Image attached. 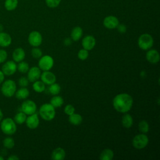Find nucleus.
Here are the masks:
<instances>
[{
  "label": "nucleus",
  "instance_id": "4c0bfd02",
  "mask_svg": "<svg viewBox=\"0 0 160 160\" xmlns=\"http://www.w3.org/2000/svg\"><path fill=\"white\" fill-rule=\"evenodd\" d=\"M18 84L21 87H26L28 86L29 80L26 77H21L18 80Z\"/></svg>",
  "mask_w": 160,
  "mask_h": 160
},
{
  "label": "nucleus",
  "instance_id": "5701e85b",
  "mask_svg": "<svg viewBox=\"0 0 160 160\" xmlns=\"http://www.w3.org/2000/svg\"><path fill=\"white\" fill-rule=\"evenodd\" d=\"M114 157V152L110 149H104L100 154L99 159L101 160H111Z\"/></svg>",
  "mask_w": 160,
  "mask_h": 160
},
{
  "label": "nucleus",
  "instance_id": "393cba45",
  "mask_svg": "<svg viewBox=\"0 0 160 160\" xmlns=\"http://www.w3.org/2000/svg\"><path fill=\"white\" fill-rule=\"evenodd\" d=\"M63 103H64V100L62 98L59 96H53L50 101V104L54 108L61 107L63 104Z\"/></svg>",
  "mask_w": 160,
  "mask_h": 160
},
{
  "label": "nucleus",
  "instance_id": "423d86ee",
  "mask_svg": "<svg viewBox=\"0 0 160 160\" xmlns=\"http://www.w3.org/2000/svg\"><path fill=\"white\" fill-rule=\"evenodd\" d=\"M149 142L148 138L144 134H138L132 139V146L136 149H142L145 148Z\"/></svg>",
  "mask_w": 160,
  "mask_h": 160
},
{
  "label": "nucleus",
  "instance_id": "ea45409f",
  "mask_svg": "<svg viewBox=\"0 0 160 160\" xmlns=\"http://www.w3.org/2000/svg\"><path fill=\"white\" fill-rule=\"evenodd\" d=\"M4 76L5 75L3 74L1 70H0V85L2 83V82L4 81Z\"/></svg>",
  "mask_w": 160,
  "mask_h": 160
},
{
  "label": "nucleus",
  "instance_id": "f704fd0d",
  "mask_svg": "<svg viewBox=\"0 0 160 160\" xmlns=\"http://www.w3.org/2000/svg\"><path fill=\"white\" fill-rule=\"evenodd\" d=\"M42 52L41 50L39 48H34L31 50V55L34 58H39L42 56Z\"/></svg>",
  "mask_w": 160,
  "mask_h": 160
},
{
  "label": "nucleus",
  "instance_id": "a211bd4d",
  "mask_svg": "<svg viewBox=\"0 0 160 160\" xmlns=\"http://www.w3.org/2000/svg\"><path fill=\"white\" fill-rule=\"evenodd\" d=\"M12 42V38L11 36L4 32H0V46L2 48H6L11 45Z\"/></svg>",
  "mask_w": 160,
  "mask_h": 160
},
{
  "label": "nucleus",
  "instance_id": "7ed1b4c3",
  "mask_svg": "<svg viewBox=\"0 0 160 160\" xmlns=\"http://www.w3.org/2000/svg\"><path fill=\"white\" fill-rule=\"evenodd\" d=\"M1 91L2 94L7 98L13 96L16 91V84L12 79H7L4 81L1 84Z\"/></svg>",
  "mask_w": 160,
  "mask_h": 160
},
{
  "label": "nucleus",
  "instance_id": "ddd939ff",
  "mask_svg": "<svg viewBox=\"0 0 160 160\" xmlns=\"http://www.w3.org/2000/svg\"><path fill=\"white\" fill-rule=\"evenodd\" d=\"M41 79L42 81L46 84H51L56 82V78L54 73L49 71H44V72L41 74Z\"/></svg>",
  "mask_w": 160,
  "mask_h": 160
},
{
  "label": "nucleus",
  "instance_id": "e433bc0d",
  "mask_svg": "<svg viewBox=\"0 0 160 160\" xmlns=\"http://www.w3.org/2000/svg\"><path fill=\"white\" fill-rule=\"evenodd\" d=\"M74 111H75V108L71 104H68L64 108V112L69 116L73 114Z\"/></svg>",
  "mask_w": 160,
  "mask_h": 160
},
{
  "label": "nucleus",
  "instance_id": "cd10ccee",
  "mask_svg": "<svg viewBox=\"0 0 160 160\" xmlns=\"http://www.w3.org/2000/svg\"><path fill=\"white\" fill-rule=\"evenodd\" d=\"M18 4V0H6L4 6L8 11H12L17 8Z\"/></svg>",
  "mask_w": 160,
  "mask_h": 160
},
{
  "label": "nucleus",
  "instance_id": "c756f323",
  "mask_svg": "<svg viewBox=\"0 0 160 160\" xmlns=\"http://www.w3.org/2000/svg\"><path fill=\"white\" fill-rule=\"evenodd\" d=\"M29 69V64L26 62H24L23 61L19 62L18 65H17V69L19 71V72L21 73H26L28 71Z\"/></svg>",
  "mask_w": 160,
  "mask_h": 160
},
{
  "label": "nucleus",
  "instance_id": "a18cd8bd",
  "mask_svg": "<svg viewBox=\"0 0 160 160\" xmlns=\"http://www.w3.org/2000/svg\"><path fill=\"white\" fill-rule=\"evenodd\" d=\"M4 157L2 156H1V155H0V160H4Z\"/></svg>",
  "mask_w": 160,
  "mask_h": 160
},
{
  "label": "nucleus",
  "instance_id": "39448f33",
  "mask_svg": "<svg viewBox=\"0 0 160 160\" xmlns=\"http://www.w3.org/2000/svg\"><path fill=\"white\" fill-rule=\"evenodd\" d=\"M153 38L148 33H144L141 34L138 41V46L142 50H148L153 45Z\"/></svg>",
  "mask_w": 160,
  "mask_h": 160
},
{
  "label": "nucleus",
  "instance_id": "1a4fd4ad",
  "mask_svg": "<svg viewBox=\"0 0 160 160\" xmlns=\"http://www.w3.org/2000/svg\"><path fill=\"white\" fill-rule=\"evenodd\" d=\"M21 111L24 112L26 115H31L35 113L37 106L36 103L32 100H26L24 101L21 107Z\"/></svg>",
  "mask_w": 160,
  "mask_h": 160
},
{
  "label": "nucleus",
  "instance_id": "9b49d317",
  "mask_svg": "<svg viewBox=\"0 0 160 160\" xmlns=\"http://www.w3.org/2000/svg\"><path fill=\"white\" fill-rule=\"evenodd\" d=\"M119 24L118 19L114 16H108L103 20V25L108 29L116 28Z\"/></svg>",
  "mask_w": 160,
  "mask_h": 160
},
{
  "label": "nucleus",
  "instance_id": "20e7f679",
  "mask_svg": "<svg viewBox=\"0 0 160 160\" xmlns=\"http://www.w3.org/2000/svg\"><path fill=\"white\" fill-rule=\"evenodd\" d=\"M39 112L41 117L48 121L53 119L56 114L54 107H53L50 103L43 104L40 107Z\"/></svg>",
  "mask_w": 160,
  "mask_h": 160
},
{
  "label": "nucleus",
  "instance_id": "4468645a",
  "mask_svg": "<svg viewBox=\"0 0 160 160\" xmlns=\"http://www.w3.org/2000/svg\"><path fill=\"white\" fill-rule=\"evenodd\" d=\"M41 76V70L39 68L34 66L29 69L28 71V79L30 82H34L39 79Z\"/></svg>",
  "mask_w": 160,
  "mask_h": 160
},
{
  "label": "nucleus",
  "instance_id": "aec40b11",
  "mask_svg": "<svg viewBox=\"0 0 160 160\" xmlns=\"http://www.w3.org/2000/svg\"><path fill=\"white\" fill-rule=\"evenodd\" d=\"M14 95L18 99H25L29 96V91L26 87H22L16 91Z\"/></svg>",
  "mask_w": 160,
  "mask_h": 160
},
{
  "label": "nucleus",
  "instance_id": "412c9836",
  "mask_svg": "<svg viewBox=\"0 0 160 160\" xmlns=\"http://www.w3.org/2000/svg\"><path fill=\"white\" fill-rule=\"evenodd\" d=\"M82 35V29L79 26L74 28L71 32V37L73 41H78L81 38Z\"/></svg>",
  "mask_w": 160,
  "mask_h": 160
},
{
  "label": "nucleus",
  "instance_id": "72a5a7b5",
  "mask_svg": "<svg viewBox=\"0 0 160 160\" xmlns=\"http://www.w3.org/2000/svg\"><path fill=\"white\" fill-rule=\"evenodd\" d=\"M61 0H45L46 5L50 8H55L61 3Z\"/></svg>",
  "mask_w": 160,
  "mask_h": 160
},
{
  "label": "nucleus",
  "instance_id": "2eb2a0df",
  "mask_svg": "<svg viewBox=\"0 0 160 160\" xmlns=\"http://www.w3.org/2000/svg\"><path fill=\"white\" fill-rule=\"evenodd\" d=\"M96 45L95 38L91 35L85 36L82 40V46L84 49L89 51L94 48Z\"/></svg>",
  "mask_w": 160,
  "mask_h": 160
},
{
  "label": "nucleus",
  "instance_id": "b1692460",
  "mask_svg": "<svg viewBox=\"0 0 160 160\" xmlns=\"http://www.w3.org/2000/svg\"><path fill=\"white\" fill-rule=\"evenodd\" d=\"M133 119L132 116L129 114H125L122 118V124L124 128H129L132 126Z\"/></svg>",
  "mask_w": 160,
  "mask_h": 160
},
{
  "label": "nucleus",
  "instance_id": "37998d69",
  "mask_svg": "<svg viewBox=\"0 0 160 160\" xmlns=\"http://www.w3.org/2000/svg\"><path fill=\"white\" fill-rule=\"evenodd\" d=\"M3 116H4V115H3V112H2V110L0 109V122H1V120L3 119Z\"/></svg>",
  "mask_w": 160,
  "mask_h": 160
},
{
  "label": "nucleus",
  "instance_id": "f8f14e48",
  "mask_svg": "<svg viewBox=\"0 0 160 160\" xmlns=\"http://www.w3.org/2000/svg\"><path fill=\"white\" fill-rule=\"evenodd\" d=\"M25 122L26 124L27 127L29 128V129H36L39 124V119L38 114L34 113L29 115L28 117L26 118Z\"/></svg>",
  "mask_w": 160,
  "mask_h": 160
},
{
  "label": "nucleus",
  "instance_id": "a19ab883",
  "mask_svg": "<svg viewBox=\"0 0 160 160\" xmlns=\"http://www.w3.org/2000/svg\"><path fill=\"white\" fill-rule=\"evenodd\" d=\"M19 159V158L16 155H14V154L11 155L8 158V160H18Z\"/></svg>",
  "mask_w": 160,
  "mask_h": 160
},
{
  "label": "nucleus",
  "instance_id": "f257e3e1",
  "mask_svg": "<svg viewBox=\"0 0 160 160\" xmlns=\"http://www.w3.org/2000/svg\"><path fill=\"white\" fill-rule=\"evenodd\" d=\"M133 103L132 97L127 93H121L116 95L112 101V105L118 112L125 113L129 111Z\"/></svg>",
  "mask_w": 160,
  "mask_h": 160
},
{
  "label": "nucleus",
  "instance_id": "c9c22d12",
  "mask_svg": "<svg viewBox=\"0 0 160 160\" xmlns=\"http://www.w3.org/2000/svg\"><path fill=\"white\" fill-rule=\"evenodd\" d=\"M8 58V52L2 49H0V64L4 62Z\"/></svg>",
  "mask_w": 160,
  "mask_h": 160
},
{
  "label": "nucleus",
  "instance_id": "6ab92c4d",
  "mask_svg": "<svg viewBox=\"0 0 160 160\" xmlns=\"http://www.w3.org/2000/svg\"><path fill=\"white\" fill-rule=\"evenodd\" d=\"M66 156V152L64 149L58 148L55 149L51 154V158L54 160H62Z\"/></svg>",
  "mask_w": 160,
  "mask_h": 160
},
{
  "label": "nucleus",
  "instance_id": "c85d7f7f",
  "mask_svg": "<svg viewBox=\"0 0 160 160\" xmlns=\"http://www.w3.org/2000/svg\"><path fill=\"white\" fill-rule=\"evenodd\" d=\"M2 144L6 149H12L15 145V142L12 138L8 136L3 139Z\"/></svg>",
  "mask_w": 160,
  "mask_h": 160
},
{
  "label": "nucleus",
  "instance_id": "2f4dec72",
  "mask_svg": "<svg viewBox=\"0 0 160 160\" xmlns=\"http://www.w3.org/2000/svg\"><path fill=\"white\" fill-rule=\"evenodd\" d=\"M138 128H139V131H141L143 133L148 132L149 131V127L148 123L146 121H144V120L141 121L139 123Z\"/></svg>",
  "mask_w": 160,
  "mask_h": 160
},
{
  "label": "nucleus",
  "instance_id": "6e6552de",
  "mask_svg": "<svg viewBox=\"0 0 160 160\" xmlns=\"http://www.w3.org/2000/svg\"><path fill=\"white\" fill-rule=\"evenodd\" d=\"M54 64V61L52 57L48 55H45L41 58L38 62L39 68L43 71H49L51 69Z\"/></svg>",
  "mask_w": 160,
  "mask_h": 160
},
{
  "label": "nucleus",
  "instance_id": "4be33fe9",
  "mask_svg": "<svg viewBox=\"0 0 160 160\" xmlns=\"http://www.w3.org/2000/svg\"><path fill=\"white\" fill-rule=\"evenodd\" d=\"M82 121V116L77 113H73L69 116V121L73 125L78 126L79 125Z\"/></svg>",
  "mask_w": 160,
  "mask_h": 160
},
{
  "label": "nucleus",
  "instance_id": "a878e982",
  "mask_svg": "<svg viewBox=\"0 0 160 160\" xmlns=\"http://www.w3.org/2000/svg\"><path fill=\"white\" fill-rule=\"evenodd\" d=\"M32 88L37 92H42L45 90V84L42 81H36L32 84Z\"/></svg>",
  "mask_w": 160,
  "mask_h": 160
},
{
  "label": "nucleus",
  "instance_id": "bb28decb",
  "mask_svg": "<svg viewBox=\"0 0 160 160\" xmlns=\"http://www.w3.org/2000/svg\"><path fill=\"white\" fill-rule=\"evenodd\" d=\"M26 118H27L26 114L24 112H23L22 111L19 112L14 116V121H15V122L16 124H23L24 122H25Z\"/></svg>",
  "mask_w": 160,
  "mask_h": 160
},
{
  "label": "nucleus",
  "instance_id": "c03bdc74",
  "mask_svg": "<svg viewBox=\"0 0 160 160\" xmlns=\"http://www.w3.org/2000/svg\"><path fill=\"white\" fill-rule=\"evenodd\" d=\"M3 29H4V28H3L2 24H1L0 23V32H1L3 31Z\"/></svg>",
  "mask_w": 160,
  "mask_h": 160
},
{
  "label": "nucleus",
  "instance_id": "79ce46f5",
  "mask_svg": "<svg viewBox=\"0 0 160 160\" xmlns=\"http://www.w3.org/2000/svg\"><path fill=\"white\" fill-rule=\"evenodd\" d=\"M64 42L66 46H69L71 44V39L70 38H66L64 39Z\"/></svg>",
  "mask_w": 160,
  "mask_h": 160
},
{
  "label": "nucleus",
  "instance_id": "f03ea898",
  "mask_svg": "<svg viewBox=\"0 0 160 160\" xmlns=\"http://www.w3.org/2000/svg\"><path fill=\"white\" fill-rule=\"evenodd\" d=\"M0 122V129L4 134L11 136L16 132V123L12 118H6L2 119Z\"/></svg>",
  "mask_w": 160,
  "mask_h": 160
},
{
  "label": "nucleus",
  "instance_id": "f3484780",
  "mask_svg": "<svg viewBox=\"0 0 160 160\" xmlns=\"http://www.w3.org/2000/svg\"><path fill=\"white\" fill-rule=\"evenodd\" d=\"M146 59L148 62L155 64L159 61V54L156 49H150L146 53Z\"/></svg>",
  "mask_w": 160,
  "mask_h": 160
},
{
  "label": "nucleus",
  "instance_id": "0eeeda50",
  "mask_svg": "<svg viewBox=\"0 0 160 160\" xmlns=\"http://www.w3.org/2000/svg\"><path fill=\"white\" fill-rule=\"evenodd\" d=\"M1 71L5 76H12L17 71V64L14 61H6L1 67Z\"/></svg>",
  "mask_w": 160,
  "mask_h": 160
},
{
  "label": "nucleus",
  "instance_id": "7c9ffc66",
  "mask_svg": "<svg viewBox=\"0 0 160 160\" xmlns=\"http://www.w3.org/2000/svg\"><path fill=\"white\" fill-rule=\"evenodd\" d=\"M49 91L52 95H57L61 91V87L57 83H52L49 87Z\"/></svg>",
  "mask_w": 160,
  "mask_h": 160
},
{
  "label": "nucleus",
  "instance_id": "9d476101",
  "mask_svg": "<svg viewBox=\"0 0 160 160\" xmlns=\"http://www.w3.org/2000/svg\"><path fill=\"white\" fill-rule=\"evenodd\" d=\"M42 38L41 33L37 31L31 32L28 36V42L30 45L34 47H38L42 43Z\"/></svg>",
  "mask_w": 160,
  "mask_h": 160
},
{
  "label": "nucleus",
  "instance_id": "473e14b6",
  "mask_svg": "<svg viewBox=\"0 0 160 160\" xmlns=\"http://www.w3.org/2000/svg\"><path fill=\"white\" fill-rule=\"evenodd\" d=\"M89 56V52L88 51L85 49H82L81 50L79 51L78 53V57L79 59L84 61L85 59H86L88 58Z\"/></svg>",
  "mask_w": 160,
  "mask_h": 160
},
{
  "label": "nucleus",
  "instance_id": "dca6fc26",
  "mask_svg": "<svg viewBox=\"0 0 160 160\" xmlns=\"http://www.w3.org/2000/svg\"><path fill=\"white\" fill-rule=\"evenodd\" d=\"M25 55L24 50L21 48H18L13 51L12 57L14 62H19L24 60L25 58Z\"/></svg>",
  "mask_w": 160,
  "mask_h": 160
},
{
  "label": "nucleus",
  "instance_id": "58836bf2",
  "mask_svg": "<svg viewBox=\"0 0 160 160\" xmlns=\"http://www.w3.org/2000/svg\"><path fill=\"white\" fill-rule=\"evenodd\" d=\"M118 32L121 33H124L126 31V26L123 24H119L116 27Z\"/></svg>",
  "mask_w": 160,
  "mask_h": 160
}]
</instances>
